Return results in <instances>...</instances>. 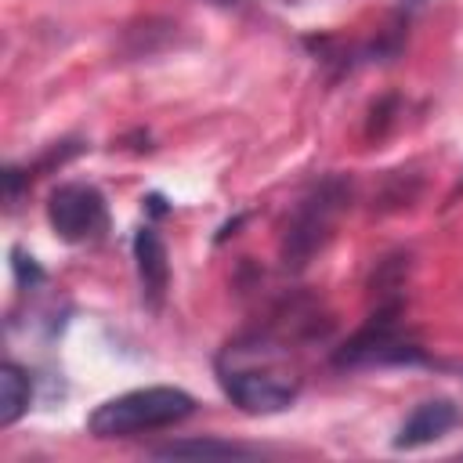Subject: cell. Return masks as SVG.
Instances as JSON below:
<instances>
[{
  "label": "cell",
  "instance_id": "cell-8",
  "mask_svg": "<svg viewBox=\"0 0 463 463\" xmlns=\"http://www.w3.org/2000/svg\"><path fill=\"white\" fill-rule=\"evenodd\" d=\"M152 456L159 459H181V456H217V459H242V456H257V449L239 445V441H221V438H184V441H166L156 445Z\"/></svg>",
  "mask_w": 463,
  "mask_h": 463
},
{
  "label": "cell",
  "instance_id": "cell-12",
  "mask_svg": "<svg viewBox=\"0 0 463 463\" xmlns=\"http://www.w3.org/2000/svg\"><path fill=\"white\" fill-rule=\"evenodd\" d=\"M402 7H420V4H427V0H398Z\"/></svg>",
  "mask_w": 463,
  "mask_h": 463
},
{
  "label": "cell",
  "instance_id": "cell-3",
  "mask_svg": "<svg viewBox=\"0 0 463 463\" xmlns=\"http://www.w3.org/2000/svg\"><path fill=\"white\" fill-rule=\"evenodd\" d=\"M427 354L416 340L402 333V304L387 300L376 304L369 322L336 347L333 365L336 369H365V365H423Z\"/></svg>",
  "mask_w": 463,
  "mask_h": 463
},
{
  "label": "cell",
  "instance_id": "cell-10",
  "mask_svg": "<svg viewBox=\"0 0 463 463\" xmlns=\"http://www.w3.org/2000/svg\"><path fill=\"white\" fill-rule=\"evenodd\" d=\"M11 268H14V279L22 289H36L43 282V268L33 257H25L22 250H11Z\"/></svg>",
  "mask_w": 463,
  "mask_h": 463
},
{
  "label": "cell",
  "instance_id": "cell-4",
  "mask_svg": "<svg viewBox=\"0 0 463 463\" xmlns=\"http://www.w3.org/2000/svg\"><path fill=\"white\" fill-rule=\"evenodd\" d=\"M217 373H221V387L224 394L242 409V412H253V416H271V412H282L297 402L300 394V380L286 369H275V365H246L242 358H232L224 354L217 362Z\"/></svg>",
  "mask_w": 463,
  "mask_h": 463
},
{
  "label": "cell",
  "instance_id": "cell-7",
  "mask_svg": "<svg viewBox=\"0 0 463 463\" xmlns=\"http://www.w3.org/2000/svg\"><path fill=\"white\" fill-rule=\"evenodd\" d=\"M459 420H463V416H459V405L449 402V398L420 402V405L405 416V423L398 427V434H394V449H423V445L445 438L449 430H456Z\"/></svg>",
  "mask_w": 463,
  "mask_h": 463
},
{
  "label": "cell",
  "instance_id": "cell-2",
  "mask_svg": "<svg viewBox=\"0 0 463 463\" xmlns=\"http://www.w3.org/2000/svg\"><path fill=\"white\" fill-rule=\"evenodd\" d=\"M347 199H351V181L333 174V177H322V181L297 203V210H293V217H289V224H286L282 246H279L282 264H286L289 271L307 268V260L329 242L333 224H336V217L344 213Z\"/></svg>",
  "mask_w": 463,
  "mask_h": 463
},
{
  "label": "cell",
  "instance_id": "cell-13",
  "mask_svg": "<svg viewBox=\"0 0 463 463\" xmlns=\"http://www.w3.org/2000/svg\"><path fill=\"white\" fill-rule=\"evenodd\" d=\"M206 4H221L224 7V4H235V0H206Z\"/></svg>",
  "mask_w": 463,
  "mask_h": 463
},
{
  "label": "cell",
  "instance_id": "cell-9",
  "mask_svg": "<svg viewBox=\"0 0 463 463\" xmlns=\"http://www.w3.org/2000/svg\"><path fill=\"white\" fill-rule=\"evenodd\" d=\"M29 398H33V383L25 369L14 362H4L0 365V427L18 423L29 409Z\"/></svg>",
  "mask_w": 463,
  "mask_h": 463
},
{
  "label": "cell",
  "instance_id": "cell-6",
  "mask_svg": "<svg viewBox=\"0 0 463 463\" xmlns=\"http://www.w3.org/2000/svg\"><path fill=\"white\" fill-rule=\"evenodd\" d=\"M134 268H137V286H141L145 307L159 311L166 300V289H170V260H166V246L152 224L134 232Z\"/></svg>",
  "mask_w": 463,
  "mask_h": 463
},
{
  "label": "cell",
  "instance_id": "cell-1",
  "mask_svg": "<svg viewBox=\"0 0 463 463\" xmlns=\"http://www.w3.org/2000/svg\"><path fill=\"white\" fill-rule=\"evenodd\" d=\"M192 412H195V398L181 387H137L101 402L90 412L87 430L94 438H134V434L177 427Z\"/></svg>",
  "mask_w": 463,
  "mask_h": 463
},
{
  "label": "cell",
  "instance_id": "cell-11",
  "mask_svg": "<svg viewBox=\"0 0 463 463\" xmlns=\"http://www.w3.org/2000/svg\"><path fill=\"white\" fill-rule=\"evenodd\" d=\"M4 181H7V206H14L18 195H22V170L18 166H7L4 170Z\"/></svg>",
  "mask_w": 463,
  "mask_h": 463
},
{
  "label": "cell",
  "instance_id": "cell-5",
  "mask_svg": "<svg viewBox=\"0 0 463 463\" xmlns=\"http://www.w3.org/2000/svg\"><path fill=\"white\" fill-rule=\"evenodd\" d=\"M47 221L65 242H98L109 232V206L94 184H58L47 199Z\"/></svg>",
  "mask_w": 463,
  "mask_h": 463
}]
</instances>
